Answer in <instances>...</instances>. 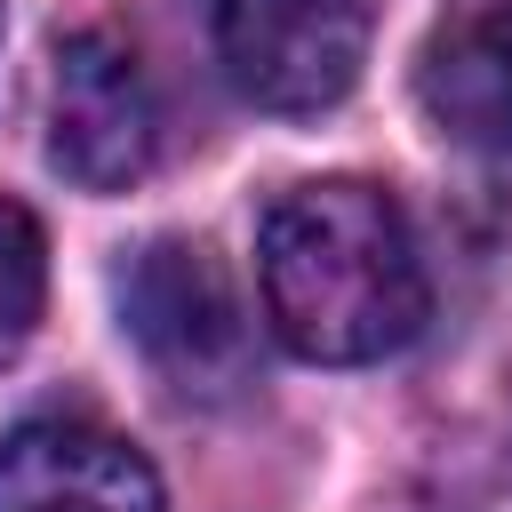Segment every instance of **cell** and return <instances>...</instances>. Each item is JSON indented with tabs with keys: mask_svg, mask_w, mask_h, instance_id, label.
Listing matches in <instances>:
<instances>
[{
	"mask_svg": "<svg viewBox=\"0 0 512 512\" xmlns=\"http://www.w3.org/2000/svg\"><path fill=\"white\" fill-rule=\"evenodd\" d=\"M48 304V240L32 224V208L0 200V360H16L40 328Z\"/></svg>",
	"mask_w": 512,
	"mask_h": 512,
	"instance_id": "52a82bcc",
	"label": "cell"
},
{
	"mask_svg": "<svg viewBox=\"0 0 512 512\" xmlns=\"http://www.w3.org/2000/svg\"><path fill=\"white\" fill-rule=\"evenodd\" d=\"M264 320L296 360L360 368L424 328V264L392 192L360 176L288 184L256 224Z\"/></svg>",
	"mask_w": 512,
	"mask_h": 512,
	"instance_id": "6da1fadb",
	"label": "cell"
},
{
	"mask_svg": "<svg viewBox=\"0 0 512 512\" xmlns=\"http://www.w3.org/2000/svg\"><path fill=\"white\" fill-rule=\"evenodd\" d=\"M120 328L176 392H232L248 376V312L200 240H152L120 272Z\"/></svg>",
	"mask_w": 512,
	"mask_h": 512,
	"instance_id": "7a4b0ae2",
	"label": "cell"
},
{
	"mask_svg": "<svg viewBox=\"0 0 512 512\" xmlns=\"http://www.w3.org/2000/svg\"><path fill=\"white\" fill-rule=\"evenodd\" d=\"M0 512H168L136 440L88 416H24L0 432Z\"/></svg>",
	"mask_w": 512,
	"mask_h": 512,
	"instance_id": "5b68a950",
	"label": "cell"
},
{
	"mask_svg": "<svg viewBox=\"0 0 512 512\" xmlns=\"http://www.w3.org/2000/svg\"><path fill=\"white\" fill-rule=\"evenodd\" d=\"M216 56L224 80L256 112H328L352 96L368 64V8L360 0H216Z\"/></svg>",
	"mask_w": 512,
	"mask_h": 512,
	"instance_id": "3957f363",
	"label": "cell"
},
{
	"mask_svg": "<svg viewBox=\"0 0 512 512\" xmlns=\"http://www.w3.org/2000/svg\"><path fill=\"white\" fill-rule=\"evenodd\" d=\"M416 96L440 136L512 160V0L448 16L416 64Z\"/></svg>",
	"mask_w": 512,
	"mask_h": 512,
	"instance_id": "8992f818",
	"label": "cell"
},
{
	"mask_svg": "<svg viewBox=\"0 0 512 512\" xmlns=\"http://www.w3.org/2000/svg\"><path fill=\"white\" fill-rule=\"evenodd\" d=\"M40 128H48V168L72 176L80 192H128L160 152L152 88L112 32L56 40L48 88H40Z\"/></svg>",
	"mask_w": 512,
	"mask_h": 512,
	"instance_id": "277c9868",
	"label": "cell"
}]
</instances>
